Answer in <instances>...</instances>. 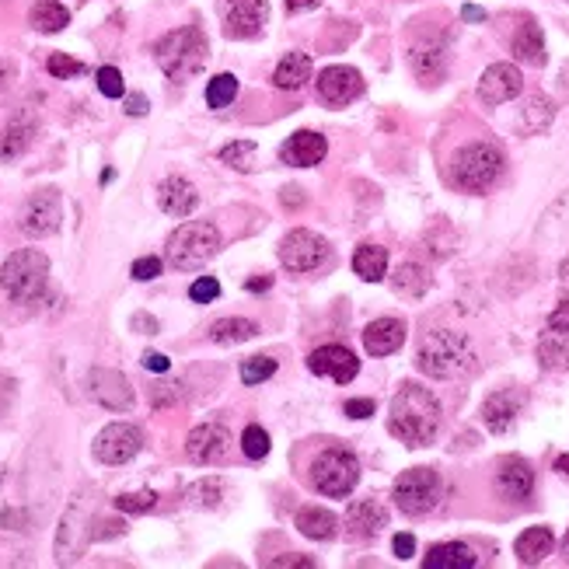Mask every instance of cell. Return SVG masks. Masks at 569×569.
Wrapping results in <instances>:
<instances>
[{
    "instance_id": "cell-31",
    "label": "cell",
    "mask_w": 569,
    "mask_h": 569,
    "mask_svg": "<svg viewBox=\"0 0 569 569\" xmlns=\"http://www.w3.org/2000/svg\"><path fill=\"white\" fill-rule=\"evenodd\" d=\"M353 273L367 283H381L384 273H388V248L360 245L357 252H353Z\"/></svg>"
},
{
    "instance_id": "cell-42",
    "label": "cell",
    "mask_w": 569,
    "mask_h": 569,
    "mask_svg": "<svg viewBox=\"0 0 569 569\" xmlns=\"http://www.w3.org/2000/svg\"><path fill=\"white\" fill-rule=\"evenodd\" d=\"M220 496H224L220 479H199L196 486H189V500L196 503V507H217Z\"/></svg>"
},
{
    "instance_id": "cell-33",
    "label": "cell",
    "mask_w": 569,
    "mask_h": 569,
    "mask_svg": "<svg viewBox=\"0 0 569 569\" xmlns=\"http://www.w3.org/2000/svg\"><path fill=\"white\" fill-rule=\"evenodd\" d=\"M430 273H426L419 262H402V266L395 269V276H391V287H395L398 297H423L426 290H430Z\"/></svg>"
},
{
    "instance_id": "cell-55",
    "label": "cell",
    "mask_w": 569,
    "mask_h": 569,
    "mask_svg": "<svg viewBox=\"0 0 569 569\" xmlns=\"http://www.w3.org/2000/svg\"><path fill=\"white\" fill-rule=\"evenodd\" d=\"M133 329H140L144 332V336H154V332H158V322H154V318H147V315H133Z\"/></svg>"
},
{
    "instance_id": "cell-10",
    "label": "cell",
    "mask_w": 569,
    "mask_h": 569,
    "mask_svg": "<svg viewBox=\"0 0 569 569\" xmlns=\"http://www.w3.org/2000/svg\"><path fill=\"white\" fill-rule=\"evenodd\" d=\"M60 220H63L60 192L42 189L25 203V210H21V217H18V227L28 234V238H49V234L60 231Z\"/></svg>"
},
{
    "instance_id": "cell-32",
    "label": "cell",
    "mask_w": 569,
    "mask_h": 569,
    "mask_svg": "<svg viewBox=\"0 0 569 569\" xmlns=\"http://www.w3.org/2000/svg\"><path fill=\"white\" fill-rule=\"evenodd\" d=\"M32 137H35L32 119H14L11 126H4V133H0V161L21 158L32 147Z\"/></svg>"
},
{
    "instance_id": "cell-30",
    "label": "cell",
    "mask_w": 569,
    "mask_h": 569,
    "mask_svg": "<svg viewBox=\"0 0 569 569\" xmlns=\"http://www.w3.org/2000/svg\"><path fill=\"white\" fill-rule=\"evenodd\" d=\"M311 81V56L308 53H287L280 67L273 70V84L280 91H301Z\"/></svg>"
},
{
    "instance_id": "cell-15",
    "label": "cell",
    "mask_w": 569,
    "mask_h": 569,
    "mask_svg": "<svg viewBox=\"0 0 569 569\" xmlns=\"http://www.w3.org/2000/svg\"><path fill=\"white\" fill-rule=\"evenodd\" d=\"M227 451H231V433L220 423H203L186 437V454L196 465H217L227 458Z\"/></svg>"
},
{
    "instance_id": "cell-13",
    "label": "cell",
    "mask_w": 569,
    "mask_h": 569,
    "mask_svg": "<svg viewBox=\"0 0 569 569\" xmlns=\"http://www.w3.org/2000/svg\"><path fill=\"white\" fill-rule=\"evenodd\" d=\"M360 95H364V77H360V70L336 63V67H325L322 74H318V98H322L325 105H332V109H343V105H350L353 98Z\"/></svg>"
},
{
    "instance_id": "cell-58",
    "label": "cell",
    "mask_w": 569,
    "mask_h": 569,
    "mask_svg": "<svg viewBox=\"0 0 569 569\" xmlns=\"http://www.w3.org/2000/svg\"><path fill=\"white\" fill-rule=\"evenodd\" d=\"M273 287V276H255V280H248V290L252 294H262V290H269Z\"/></svg>"
},
{
    "instance_id": "cell-19",
    "label": "cell",
    "mask_w": 569,
    "mask_h": 569,
    "mask_svg": "<svg viewBox=\"0 0 569 569\" xmlns=\"http://www.w3.org/2000/svg\"><path fill=\"white\" fill-rule=\"evenodd\" d=\"M329 154V140L315 130H297L294 137H287V144L280 147V158L283 165H294V168H315L325 161Z\"/></svg>"
},
{
    "instance_id": "cell-8",
    "label": "cell",
    "mask_w": 569,
    "mask_h": 569,
    "mask_svg": "<svg viewBox=\"0 0 569 569\" xmlns=\"http://www.w3.org/2000/svg\"><path fill=\"white\" fill-rule=\"evenodd\" d=\"M440 496H444V482H440L437 468H409L395 479L391 500L402 514L409 517H426L430 510H437Z\"/></svg>"
},
{
    "instance_id": "cell-52",
    "label": "cell",
    "mask_w": 569,
    "mask_h": 569,
    "mask_svg": "<svg viewBox=\"0 0 569 569\" xmlns=\"http://www.w3.org/2000/svg\"><path fill=\"white\" fill-rule=\"evenodd\" d=\"M280 199H283V206H287V210H301V206H304V189L287 186L280 192Z\"/></svg>"
},
{
    "instance_id": "cell-36",
    "label": "cell",
    "mask_w": 569,
    "mask_h": 569,
    "mask_svg": "<svg viewBox=\"0 0 569 569\" xmlns=\"http://www.w3.org/2000/svg\"><path fill=\"white\" fill-rule=\"evenodd\" d=\"M538 360L545 371H569V339L563 332H552L538 343Z\"/></svg>"
},
{
    "instance_id": "cell-21",
    "label": "cell",
    "mask_w": 569,
    "mask_h": 569,
    "mask_svg": "<svg viewBox=\"0 0 569 569\" xmlns=\"http://www.w3.org/2000/svg\"><path fill=\"white\" fill-rule=\"evenodd\" d=\"M409 63H412V74L423 84H440L447 74V46L437 39L416 42V46L409 49Z\"/></svg>"
},
{
    "instance_id": "cell-38",
    "label": "cell",
    "mask_w": 569,
    "mask_h": 569,
    "mask_svg": "<svg viewBox=\"0 0 569 569\" xmlns=\"http://www.w3.org/2000/svg\"><path fill=\"white\" fill-rule=\"evenodd\" d=\"M220 161L231 165L234 172H255V168H259V147H255L252 140H234V144H227L224 151H220Z\"/></svg>"
},
{
    "instance_id": "cell-3",
    "label": "cell",
    "mask_w": 569,
    "mask_h": 569,
    "mask_svg": "<svg viewBox=\"0 0 569 569\" xmlns=\"http://www.w3.org/2000/svg\"><path fill=\"white\" fill-rule=\"evenodd\" d=\"M206 53H210V46H206V35L199 25L175 28V32H168L165 39L154 46L158 67L165 70V77L175 84L189 81V77L206 63Z\"/></svg>"
},
{
    "instance_id": "cell-18",
    "label": "cell",
    "mask_w": 569,
    "mask_h": 569,
    "mask_svg": "<svg viewBox=\"0 0 569 569\" xmlns=\"http://www.w3.org/2000/svg\"><path fill=\"white\" fill-rule=\"evenodd\" d=\"M524 88V77L514 63H493V67L482 74L479 81V98L486 105H503V102H514Z\"/></svg>"
},
{
    "instance_id": "cell-35",
    "label": "cell",
    "mask_w": 569,
    "mask_h": 569,
    "mask_svg": "<svg viewBox=\"0 0 569 569\" xmlns=\"http://www.w3.org/2000/svg\"><path fill=\"white\" fill-rule=\"evenodd\" d=\"M28 21H32L35 32H63V28L70 25V11L60 4V0H39V4L32 7V14H28Z\"/></svg>"
},
{
    "instance_id": "cell-48",
    "label": "cell",
    "mask_w": 569,
    "mask_h": 569,
    "mask_svg": "<svg viewBox=\"0 0 569 569\" xmlns=\"http://www.w3.org/2000/svg\"><path fill=\"white\" fill-rule=\"evenodd\" d=\"M549 329H552V332H563V336H569V301H563V304H559V308L549 315Z\"/></svg>"
},
{
    "instance_id": "cell-51",
    "label": "cell",
    "mask_w": 569,
    "mask_h": 569,
    "mask_svg": "<svg viewBox=\"0 0 569 569\" xmlns=\"http://www.w3.org/2000/svg\"><path fill=\"white\" fill-rule=\"evenodd\" d=\"M144 367L154 374H165L168 367H172V360H168L165 353H144Z\"/></svg>"
},
{
    "instance_id": "cell-5",
    "label": "cell",
    "mask_w": 569,
    "mask_h": 569,
    "mask_svg": "<svg viewBox=\"0 0 569 569\" xmlns=\"http://www.w3.org/2000/svg\"><path fill=\"white\" fill-rule=\"evenodd\" d=\"M503 151L496 144H468L454 154L451 182L465 192H486L500 182L503 175Z\"/></svg>"
},
{
    "instance_id": "cell-27",
    "label": "cell",
    "mask_w": 569,
    "mask_h": 569,
    "mask_svg": "<svg viewBox=\"0 0 569 569\" xmlns=\"http://www.w3.org/2000/svg\"><path fill=\"white\" fill-rule=\"evenodd\" d=\"M514 56L521 63H528V67H545V60H549V56H545V35H542V28H538L535 18H528L521 28H517Z\"/></svg>"
},
{
    "instance_id": "cell-40",
    "label": "cell",
    "mask_w": 569,
    "mask_h": 569,
    "mask_svg": "<svg viewBox=\"0 0 569 569\" xmlns=\"http://www.w3.org/2000/svg\"><path fill=\"white\" fill-rule=\"evenodd\" d=\"M154 507H158V493H151V489L116 496V510H123V514H147Z\"/></svg>"
},
{
    "instance_id": "cell-29",
    "label": "cell",
    "mask_w": 569,
    "mask_h": 569,
    "mask_svg": "<svg viewBox=\"0 0 569 569\" xmlns=\"http://www.w3.org/2000/svg\"><path fill=\"white\" fill-rule=\"evenodd\" d=\"M297 531H301L304 538H311V542H329L339 531V517L322 507H304L297 510Z\"/></svg>"
},
{
    "instance_id": "cell-34",
    "label": "cell",
    "mask_w": 569,
    "mask_h": 569,
    "mask_svg": "<svg viewBox=\"0 0 569 569\" xmlns=\"http://www.w3.org/2000/svg\"><path fill=\"white\" fill-rule=\"evenodd\" d=\"M259 336V325L248 322V318H220L210 325V343L220 346H234V343H248V339Z\"/></svg>"
},
{
    "instance_id": "cell-56",
    "label": "cell",
    "mask_w": 569,
    "mask_h": 569,
    "mask_svg": "<svg viewBox=\"0 0 569 569\" xmlns=\"http://www.w3.org/2000/svg\"><path fill=\"white\" fill-rule=\"evenodd\" d=\"M126 112H130V116H144V112H147V98L144 95H130V98H126Z\"/></svg>"
},
{
    "instance_id": "cell-43",
    "label": "cell",
    "mask_w": 569,
    "mask_h": 569,
    "mask_svg": "<svg viewBox=\"0 0 569 569\" xmlns=\"http://www.w3.org/2000/svg\"><path fill=\"white\" fill-rule=\"evenodd\" d=\"M241 451L252 461H262L269 454V433L262 430V426H248V430L241 433Z\"/></svg>"
},
{
    "instance_id": "cell-60",
    "label": "cell",
    "mask_w": 569,
    "mask_h": 569,
    "mask_svg": "<svg viewBox=\"0 0 569 569\" xmlns=\"http://www.w3.org/2000/svg\"><path fill=\"white\" fill-rule=\"evenodd\" d=\"M556 472L569 479V454H559V458H556Z\"/></svg>"
},
{
    "instance_id": "cell-63",
    "label": "cell",
    "mask_w": 569,
    "mask_h": 569,
    "mask_svg": "<svg viewBox=\"0 0 569 569\" xmlns=\"http://www.w3.org/2000/svg\"><path fill=\"white\" fill-rule=\"evenodd\" d=\"M566 4H569V0H566Z\"/></svg>"
},
{
    "instance_id": "cell-4",
    "label": "cell",
    "mask_w": 569,
    "mask_h": 569,
    "mask_svg": "<svg viewBox=\"0 0 569 569\" xmlns=\"http://www.w3.org/2000/svg\"><path fill=\"white\" fill-rule=\"evenodd\" d=\"M49 283V259L39 248H21V252L7 255L0 266V287L14 304H35L46 294Z\"/></svg>"
},
{
    "instance_id": "cell-41",
    "label": "cell",
    "mask_w": 569,
    "mask_h": 569,
    "mask_svg": "<svg viewBox=\"0 0 569 569\" xmlns=\"http://www.w3.org/2000/svg\"><path fill=\"white\" fill-rule=\"evenodd\" d=\"M276 374V360L273 357H248L241 364V381L245 384H262Z\"/></svg>"
},
{
    "instance_id": "cell-20",
    "label": "cell",
    "mask_w": 569,
    "mask_h": 569,
    "mask_svg": "<svg viewBox=\"0 0 569 569\" xmlns=\"http://www.w3.org/2000/svg\"><path fill=\"white\" fill-rule=\"evenodd\" d=\"M496 489H500L507 500L524 503L535 493V472H531V465L524 458L510 454V458H503L500 465H496Z\"/></svg>"
},
{
    "instance_id": "cell-25",
    "label": "cell",
    "mask_w": 569,
    "mask_h": 569,
    "mask_svg": "<svg viewBox=\"0 0 569 569\" xmlns=\"http://www.w3.org/2000/svg\"><path fill=\"white\" fill-rule=\"evenodd\" d=\"M158 203H161V210H165L168 217H189V213L199 206V192L192 189V182L179 179V175H172V179L161 182Z\"/></svg>"
},
{
    "instance_id": "cell-24",
    "label": "cell",
    "mask_w": 569,
    "mask_h": 569,
    "mask_svg": "<svg viewBox=\"0 0 569 569\" xmlns=\"http://www.w3.org/2000/svg\"><path fill=\"white\" fill-rule=\"evenodd\" d=\"M405 343V325L398 318H378L364 329V346L371 357H391Z\"/></svg>"
},
{
    "instance_id": "cell-22",
    "label": "cell",
    "mask_w": 569,
    "mask_h": 569,
    "mask_svg": "<svg viewBox=\"0 0 569 569\" xmlns=\"http://www.w3.org/2000/svg\"><path fill=\"white\" fill-rule=\"evenodd\" d=\"M521 405H524V395L517 391H496V395L486 398L482 405V423H486L489 433H510L521 416Z\"/></svg>"
},
{
    "instance_id": "cell-37",
    "label": "cell",
    "mask_w": 569,
    "mask_h": 569,
    "mask_svg": "<svg viewBox=\"0 0 569 569\" xmlns=\"http://www.w3.org/2000/svg\"><path fill=\"white\" fill-rule=\"evenodd\" d=\"M552 119H556V105H552L545 95H531L528 98V109H524V116H521L524 130H528V133H542V130H549V126H552Z\"/></svg>"
},
{
    "instance_id": "cell-62",
    "label": "cell",
    "mask_w": 569,
    "mask_h": 569,
    "mask_svg": "<svg viewBox=\"0 0 569 569\" xmlns=\"http://www.w3.org/2000/svg\"><path fill=\"white\" fill-rule=\"evenodd\" d=\"M563 283H566V287H569V262H566V266H563Z\"/></svg>"
},
{
    "instance_id": "cell-11",
    "label": "cell",
    "mask_w": 569,
    "mask_h": 569,
    "mask_svg": "<svg viewBox=\"0 0 569 569\" xmlns=\"http://www.w3.org/2000/svg\"><path fill=\"white\" fill-rule=\"evenodd\" d=\"M144 447V433L130 423H109L95 437V458L102 465H126L133 461Z\"/></svg>"
},
{
    "instance_id": "cell-23",
    "label": "cell",
    "mask_w": 569,
    "mask_h": 569,
    "mask_svg": "<svg viewBox=\"0 0 569 569\" xmlns=\"http://www.w3.org/2000/svg\"><path fill=\"white\" fill-rule=\"evenodd\" d=\"M346 524H350V538L371 542L381 528H388V510L378 500H357L346 514Z\"/></svg>"
},
{
    "instance_id": "cell-26",
    "label": "cell",
    "mask_w": 569,
    "mask_h": 569,
    "mask_svg": "<svg viewBox=\"0 0 569 569\" xmlns=\"http://www.w3.org/2000/svg\"><path fill=\"white\" fill-rule=\"evenodd\" d=\"M475 566H479V556L465 542L433 545L430 556L423 559V569H475Z\"/></svg>"
},
{
    "instance_id": "cell-61",
    "label": "cell",
    "mask_w": 569,
    "mask_h": 569,
    "mask_svg": "<svg viewBox=\"0 0 569 569\" xmlns=\"http://www.w3.org/2000/svg\"><path fill=\"white\" fill-rule=\"evenodd\" d=\"M563 556H566V563H569V531H566V538H563Z\"/></svg>"
},
{
    "instance_id": "cell-47",
    "label": "cell",
    "mask_w": 569,
    "mask_h": 569,
    "mask_svg": "<svg viewBox=\"0 0 569 569\" xmlns=\"http://www.w3.org/2000/svg\"><path fill=\"white\" fill-rule=\"evenodd\" d=\"M161 269H165V262L158 259V255H144V259L133 262V280L147 283V280H158Z\"/></svg>"
},
{
    "instance_id": "cell-28",
    "label": "cell",
    "mask_w": 569,
    "mask_h": 569,
    "mask_svg": "<svg viewBox=\"0 0 569 569\" xmlns=\"http://www.w3.org/2000/svg\"><path fill=\"white\" fill-rule=\"evenodd\" d=\"M552 549H556V535H552V528H545V524L528 528L514 545L517 559H521L524 566H538L545 556H552Z\"/></svg>"
},
{
    "instance_id": "cell-2",
    "label": "cell",
    "mask_w": 569,
    "mask_h": 569,
    "mask_svg": "<svg viewBox=\"0 0 569 569\" xmlns=\"http://www.w3.org/2000/svg\"><path fill=\"white\" fill-rule=\"evenodd\" d=\"M416 364L423 374L430 378H461L465 371L475 367V350L468 343V336L461 332H451V329H433L423 336L419 343V353H416Z\"/></svg>"
},
{
    "instance_id": "cell-50",
    "label": "cell",
    "mask_w": 569,
    "mask_h": 569,
    "mask_svg": "<svg viewBox=\"0 0 569 569\" xmlns=\"http://www.w3.org/2000/svg\"><path fill=\"white\" fill-rule=\"evenodd\" d=\"M391 552H395L398 559H409L412 552H416V538H412V535H395V542H391Z\"/></svg>"
},
{
    "instance_id": "cell-54",
    "label": "cell",
    "mask_w": 569,
    "mask_h": 569,
    "mask_svg": "<svg viewBox=\"0 0 569 569\" xmlns=\"http://www.w3.org/2000/svg\"><path fill=\"white\" fill-rule=\"evenodd\" d=\"M154 405H168L172 398H179V391H175V384H161V388H154Z\"/></svg>"
},
{
    "instance_id": "cell-57",
    "label": "cell",
    "mask_w": 569,
    "mask_h": 569,
    "mask_svg": "<svg viewBox=\"0 0 569 569\" xmlns=\"http://www.w3.org/2000/svg\"><path fill=\"white\" fill-rule=\"evenodd\" d=\"M461 18H465V21H486V11H482V7H475V4H465V7H461Z\"/></svg>"
},
{
    "instance_id": "cell-46",
    "label": "cell",
    "mask_w": 569,
    "mask_h": 569,
    "mask_svg": "<svg viewBox=\"0 0 569 569\" xmlns=\"http://www.w3.org/2000/svg\"><path fill=\"white\" fill-rule=\"evenodd\" d=\"M189 297H192V301H196V304H210V301H217V297H220V283L213 280V276H199V280L189 287Z\"/></svg>"
},
{
    "instance_id": "cell-12",
    "label": "cell",
    "mask_w": 569,
    "mask_h": 569,
    "mask_svg": "<svg viewBox=\"0 0 569 569\" xmlns=\"http://www.w3.org/2000/svg\"><path fill=\"white\" fill-rule=\"evenodd\" d=\"M269 21L266 0H227L224 4V35L227 39H255Z\"/></svg>"
},
{
    "instance_id": "cell-39",
    "label": "cell",
    "mask_w": 569,
    "mask_h": 569,
    "mask_svg": "<svg viewBox=\"0 0 569 569\" xmlns=\"http://www.w3.org/2000/svg\"><path fill=\"white\" fill-rule=\"evenodd\" d=\"M238 98V77L234 74H217L206 84V105L210 109H227Z\"/></svg>"
},
{
    "instance_id": "cell-59",
    "label": "cell",
    "mask_w": 569,
    "mask_h": 569,
    "mask_svg": "<svg viewBox=\"0 0 569 569\" xmlns=\"http://www.w3.org/2000/svg\"><path fill=\"white\" fill-rule=\"evenodd\" d=\"M322 0H287V11L297 14V11H311V7H318Z\"/></svg>"
},
{
    "instance_id": "cell-49",
    "label": "cell",
    "mask_w": 569,
    "mask_h": 569,
    "mask_svg": "<svg viewBox=\"0 0 569 569\" xmlns=\"http://www.w3.org/2000/svg\"><path fill=\"white\" fill-rule=\"evenodd\" d=\"M346 416H353V419L374 416V402L371 398H350V402H346Z\"/></svg>"
},
{
    "instance_id": "cell-44",
    "label": "cell",
    "mask_w": 569,
    "mask_h": 569,
    "mask_svg": "<svg viewBox=\"0 0 569 569\" xmlns=\"http://www.w3.org/2000/svg\"><path fill=\"white\" fill-rule=\"evenodd\" d=\"M98 81V91H102L105 98H123L126 95V84H123V74H119L116 67H102L95 74Z\"/></svg>"
},
{
    "instance_id": "cell-17",
    "label": "cell",
    "mask_w": 569,
    "mask_h": 569,
    "mask_svg": "<svg viewBox=\"0 0 569 569\" xmlns=\"http://www.w3.org/2000/svg\"><path fill=\"white\" fill-rule=\"evenodd\" d=\"M88 388H91V398H95L98 405H105V409H112V412H130L133 409V388L119 371L95 367L91 378H88Z\"/></svg>"
},
{
    "instance_id": "cell-14",
    "label": "cell",
    "mask_w": 569,
    "mask_h": 569,
    "mask_svg": "<svg viewBox=\"0 0 569 569\" xmlns=\"http://www.w3.org/2000/svg\"><path fill=\"white\" fill-rule=\"evenodd\" d=\"M91 538H95V531H88V510H84L81 503H74V507L63 514L60 531H56V563L63 566L74 563Z\"/></svg>"
},
{
    "instance_id": "cell-45",
    "label": "cell",
    "mask_w": 569,
    "mask_h": 569,
    "mask_svg": "<svg viewBox=\"0 0 569 569\" xmlns=\"http://www.w3.org/2000/svg\"><path fill=\"white\" fill-rule=\"evenodd\" d=\"M49 74L53 77H77V74H84V63H77L74 56H67V53H53L49 56Z\"/></svg>"
},
{
    "instance_id": "cell-16",
    "label": "cell",
    "mask_w": 569,
    "mask_h": 569,
    "mask_svg": "<svg viewBox=\"0 0 569 569\" xmlns=\"http://www.w3.org/2000/svg\"><path fill=\"white\" fill-rule=\"evenodd\" d=\"M308 371L318 374V378H332L339 384H350L353 378H357V371H360V360H357V353H353V350L332 343V346H322V350L311 353Z\"/></svg>"
},
{
    "instance_id": "cell-1",
    "label": "cell",
    "mask_w": 569,
    "mask_h": 569,
    "mask_svg": "<svg viewBox=\"0 0 569 569\" xmlns=\"http://www.w3.org/2000/svg\"><path fill=\"white\" fill-rule=\"evenodd\" d=\"M388 430L409 447H426L440 430V402L430 388L423 384H405L395 398H391V416Z\"/></svg>"
},
{
    "instance_id": "cell-9",
    "label": "cell",
    "mask_w": 569,
    "mask_h": 569,
    "mask_svg": "<svg viewBox=\"0 0 569 569\" xmlns=\"http://www.w3.org/2000/svg\"><path fill=\"white\" fill-rule=\"evenodd\" d=\"M280 262L290 273H315V269H322L329 262V245L315 231L297 227V231H290L280 241Z\"/></svg>"
},
{
    "instance_id": "cell-6",
    "label": "cell",
    "mask_w": 569,
    "mask_h": 569,
    "mask_svg": "<svg viewBox=\"0 0 569 569\" xmlns=\"http://www.w3.org/2000/svg\"><path fill=\"white\" fill-rule=\"evenodd\" d=\"M217 252H220V231L210 220H186L165 245V255L175 269H199Z\"/></svg>"
},
{
    "instance_id": "cell-53",
    "label": "cell",
    "mask_w": 569,
    "mask_h": 569,
    "mask_svg": "<svg viewBox=\"0 0 569 569\" xmlns=\"http://www.w3.org/2000/svg\"><path fill=\"white\" fill-rule=\"evenodd\" d=\"M269 566H276V569H280V566H304V569H311V566H315V559H311V556H283V559H269Z\"/></svg>"
},
{
    "instance_id": "cell-7",
    "label": "cell",
    "mask_w": 569,
    "mask_h": 569,
    "mask_svg": "<svg viewBox=\"0 0 569 569\" xmlns=\"http://www.w3.org/2000/svg\"><path fill=\"white\" fill-rule=\"evenodd\" d=\"M360 482V461L353 458V451L346 447H325L315 461H311V486L322 496L343 500L353 493V486Z\"/></svg>"
}]
</instances>
